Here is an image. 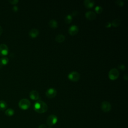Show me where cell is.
I'll return each mask as SVG.
<instances>
[{
  "instance_id": "obj_1",
  "label": "cell",
  "mask_w": 128,
  "mask_h": 128,
  "mask_svg": "<svg viewBox=\"0 0 128 128\" xmlns=\"http://www.w3.org/2000/svg\"><path fill=\"white\" fill-rule=\"evenodd\" d=\"M34 108L35 111L39 114H43L46 112L48 109L47 105L42 101H37L35 103Z\"/></svg>"
},
{
  "instance_id": "obj_2",
  "label": "cell",
  "mask_w": 128,
  "mask_h": 128,
  "mask_svg": "<svg viewBox=\"0 0 128 128\" xmlns=\"http://www.w3.org/2000/svg\"><path fill=\"white\" fill-rule=\"evenodd\" d=\"M19 106L22 110H26L30 107L31 103L28 99H23L20 101L19 103Z\"/></svg>"
},
{
  "instance_id": "obj_3",
  "label": "cell",
  "mask_w": 128,
  "mask_h": 128,
  "mask_svg": "<svg viewBox=\"0 0 128 128\" xmlns=\"http://www.w3.org/2000/svg\"><path fill=\"white\" fill-rule=\"evenodd\" d=\"M58 122V117L55 115H51L49 116L46 121L47 124L50 126H53L55 125Z\"/></svg>"
},
{
  "instance_id": "obj_4",
  "label": "cell",
  "mask_w": 128,
  "mask_h": 128,
  "mask_svg": "<svg viewBox=\"0 0 128 128\" xmlns=\"http://www.w3.org/2000/svg\"><path fill=\"white\" fill-rule=\"evenodd\" d=\"M119 71L116 69L113 68L112 69L109 73V77L111 80H116L117 79L119 76Z\"/></svg>"
},
{
  "instance_id": "obj_5",
  "label": "cell",
  "mask_w": 128,
  "mask_h": 128,
  "mask_svg": "<svg viewBox=\"0 0 128 128\" xmlns=\"http://www.w3.org/2000/svg\"><path fill=\"white\" fill-rule=\"evenodd\" d=\"M68 79L73 82H77L80 79V74L77 72H72L68 76Z\"/></svg>"
},
{
  "instance_id": "obj_6",
  "label": "cell",
  "mask_w": 128,
  "mask_h": 128,
  "mask_svg": "<svg viewBox=\"0 0 128 128\" xmlns=\"http://www.w3.org/2000/svg\"><path fill=\"white\" fill-rule=\"evenodd\" d=\"M101 109L105 113L109 112L111 111L112 109V106L111 104L107 101L103 102L101 104Z\"/></svg>"
},
{
  "instance_id": "obj_7",
  "label": "cell",
  "mask_w": 128,
  "mask_h": 128,
  "mask_svg": "<svg viewBox=\"0 0 128 128\" xmlns=\"http://www.w3.org/2000/svg\"><path fill=\"white\" fill-rule=\"evenodd\" d=\"M57 91L53 88H50L46 92V95L49 99H53L57 95Z\"/></svg>"
},
{
  "instance_id": "obj_8",
  "label": "cell",
  "mask_w": 128,
  "mask_h": 128,
  "mask_svg": "<svg viewBox=\"0 0 128 128\" xmlns=\"http://www.w3.org/2000/svg\"><path fill=\"white\" fill-rule=\"evenodd\" d=\"M8 52L9 49L6 45L4 44L0 45V55L3 56H5L8 55Z\"/></svg>"
},
{
  "instance_id": "obj_9",
  "label": "cell",
  "mask_w": 128,
  "mask_h": 128,
  "mask_svg": "<svg viewBox=\"0 0 128 128\" xmlns=\"http://www.w3.org/2000/svg\"><path fill=\"white\" fill-rule=\"evenodd\" d=\"M79 32V28L76 25L72 26L70 27V28L68 30V33L71 36H75Z\"/></svg>"
},
{
  "instance_id": "obj_10",
  "label": "cell",
  "mask_w": 128,
  "mask_h": 128,
  "mask_svg": "<svg viewBox=\"0 0 128 128\" xmlns=\"http://www.w3.org/2000/svg\"><path fill=\"white\" fill-rule=\"evenodd\" d=\"M30 97L33 100H38L39 99L40 95L38 91L33 90L30 93Z\"/></svg>"
},
{
  "instance_id": "obj_11",
  "label": "cell",
  "mask_w": 128,
  "mask_h": 128,
  "mask_svg": "<svg viewBox=\"0 0 128 128\" xmlns=\"http://www.w3.org/2000/svg\"><path fill=\"white\" fill-rule=\"evenodd\" d=\"M86 18L90 20V21H93L96 18V14L92 11L87 12L85 14Z\"/></svg>"
},
{
  "instance_id": "obj_12",
  "label": "cell",
  "mask_w": 128,
  "mask_h": 128,
  "mask_svg": "<svg viewBox=\"0 0 128 128\" xmlns=\"http://www.w3.org/2000/svg\"><path fill=\"white\" fill-rule=\"evenodd\" d=\"M84 5L87 9H91L95 5V2L92 0H85L84 2Z\"/></svg>"
},
{
  "instance_id": "obj_13",
  "label": "cell",
  "mask_w": 128,
  "mask_h": 128,
  "mask_svg": "<svg viewBox=\"0 0 128 128\" xmlns=\"http://www.w3.org/2000/svg\"><path fill=\"white\" fill-rule=\"evenodd\" d=\"M29 35L31 38H37L39 35V32L36 29H33L30 31Z\"/></svg>"
},
{
  "instance_id": "obj_14",
  "label": "cell",
  "mask_w": 128,
  "mask_h": 128,
  "mask_svg": "<svg viewBox=\"0 0 128 128\" xmlns=\"http://www.w3.org/2000/svg\"><path fill=\"white\" fill-rule=\"evenodd\" d=\"M49 26L52 29H56L58 28V24L56 20H51L49 23Z\"/></svg>"
},
{
  "instance_id": "obj_15",
  "label": "cell",
  "mask_w": 128,
  "mask_h": 128,
  "mask_svg": "<svg viewBox=\"0 0 128 128\" xmlns=\"http://www.w3.org/2000/svg\"><path fill=\"white\" fill-rule=\"evenodd\" d=\"M55 40L58 43H62L65 40V37L63 35H58L56 36Z\"/></svg>"
},
{
  "instance_id": "obj_16",
  "label": "cell",
  "mask_w": 128,
  "mask_h": 128,
  "mask_svg": "<svg viewBox=\"0 0 128 128\" xmlns=\"http://www.w3.org/2000/svg\"><path fill=\"white\" fill-rule=\"evenodd\" d=\"M7 108V103L4 100L0 101V110L2 111H4Z\"/></svg>"
},
{
  "instance_id": "obj_17",
  "label": "cell",
  "mask_w": 128,
  "mask_h": 128,
  "mask_svg": "<svg viewBox=\"0 0 128 128\" xmlns=\"http://www.w3.org/2000/svg\"><path fill=\"white\" fill-rule=\"evenodd\" d=\"M121 22L120 20L118 19H116L113 21L111 24H112V26H113L114 27H118L121 25Z\"/></svg>"
},
{
  "instance_id": "obj_18",
  "label": "cell",
  "mask_w": 128,
  "mask_h": 128,
  "mask_svg": "<svg viewBox=\"0 0 128 128\" xmlns=\"http://www.w3.org/2000/svg\"><path fill=\"white\" fill-rule=\"evenodd\" d=\"M73 20V17L71 15H67L65 18V22L67 24H70L72 22Z\"/></svg>"
},
{
  "instance_id": "obj_19",
  "label": "cell",
  "mask_w": 128,
  "mask_h": 128,
  "mask_svg": "<svg viewBox=\"0 0 128 128\" xmlns=\"http://www.w3.org/2000/svg\"><path fill=\"white\" fill-rule=\"evenodd\" d=\"M14 113H15L14 110L12 109H11V108L7 109L5 112V114L9 117H11V116H13Z\"/></svg>"
},
{
  "instance_id": "obj_20",
  "label": "cell",
  "mask_w": 128,
  "mask_h": 128,
  "mask_svg": "<svg viewBox=\"0 0 128 128\" xmlns=\"http://www.w3.org/2000/svg\"><path fill=\"white\" fill-rule=\"evenodd\" d=\"M9 62V59L7 57H3L1 59V61H0V63H1L3 65H7Z\"/></svg>"
},
{
  "instance_id": "obj_21",
  "label": "cell",
  "mask_w": 128,
  "mask_h": 128,
  "mask_svg": "<svg viewBox=\"0 0 128 128\" xmlns=\"http://www.w3.org/2000/svg\"><path fill=\"white\" fill-rule=\"evenodd\" d=\"M95 12H96L97 14H101L103 12V8L101 6H97L95 8Z\"/></svg>"
},
{
  "instance_id": "obj_22",
  "label": "cell",
  "mask_w": 128,
  "mask_h": 128,
  "mask_svg": "<svg viewBox=\"0 0 128 128\" xmlns=\"http://www.w3.org/2000/svg\"><path fill=\"white\" fill-rule=\"evenodd\" d=\"M115 3L117 6L119 7H123L124 5V2L122 1H120V0H117V1H116Z\"/></svg>"
},
{
  "instance_id": "obj_23",
  "label": "cell",
  "mask_w": 128,
  "mask_h": 128,
  "mask_svg": "<svg viewBox=\"0 0 128 128\" xmlns=\"http://www.w3.org/2000/svg\"><path fill=\"white\" fill-rule=\"evenodd\" d=\"M9 2L13 5H16L18 3H19L18 0H10V1H9Z\"/></svg>"
},
{
  "instance_id": "obj_24",
  "label": "cell",
  "mask_w": 128,
  "mask_h": 128,
  "mask_svg": "<svg viewBox=\"0 0 128 128\" xmlns=\"http://www.w3.org/2000/svg\"><path fill=\"white\" fill-rule=\"evenodd\" d=\"M111 26H112V24L110 22H107L105 25V27L107 28H110L111 27Z\"/></svg>"
},
{
  "instance_id": "obj_25",
  "label": "cell",
  "mask_w": 128,
  "mask_h": 128,
  "mask_svg": "<svg viewBox=\"0 0 128 128\" xmlns=\"http://www.w3.org/2000/svg\"><path fill=\"white\" fill-rule=\"evenodd\" d=\"M119 69H120L122 70H124L125 69V66L123 65H121L119 66Z\"/></svg>"
},
{
  "instance_id": "obj_26",
  "label": "cell",
  "mask_w": 128,
  "mask_h": 128,
  "mask_svg": "<svg viewBox=\"0 0 128 128\" xmlns=\"http://www.w3.org/2000/svg\"><path fill=\"white\" fill-rule=\"evenodd\" d=\"M38 128H47V126L45 124H42L39 126Z\"/></svg>"
},
{
  "instance_id": "obj_27",
  "label": "cell",
  "mask_w": 128,
  "mask_h": 128,
  "mask_svg": "<svg viewBox=\"0 0 128 128\" xmlns=\"http://www.w3.org/2000/svg\"><path fill=\"white\" fill-rule=\"evenodd\" d=\"M13 11H14V12H17L18 10V7H17V6H14V7H13Z\"/></svg>"
},
{
  "instance_id": "obj_28",
  "label": "cell",
  "mask_w": 128,
  "mask_h": 128,
  "mask_svg": "<svg viewBox=\"0 0 128 128\" xmlns=\"http://www.w3.org/2000/svg\"><path fill=\"white\" fill-rule=\"evenodd\" d=\"M77 14H78V12L77 11H75V12H74L72 13V15H71L72 16H76L77 15Z\"/></svg>"
},
{
  "instance_id": "obj_29",
  "label": "cell",
  "mask_w": 128,
  "mask_h": 128,
  "mask_svg": "<svg viewBox=\"0 0 128 128\" xmlns=\"http://www.w3.org/2000/svg\"><path fill=\"white\" fill-rule=\"evenodd\" d=\"M124 79L126 81H127L128 80V75H127V74H125V75H124Z\"/></svg>"
},
{
  "instance_id": "obj_30",
  "label": "cell",
  "mask_w": 128,
  "mask_h": 128,
  "mask_svg": "<svg viewBox=\"0 0 128 128\" xmlns=\"http://www.w3.org/2000/svg\"><path fill=\"white\" fill-rule=\"evenodd\" d=\"M3 33V29L2 27L0 26V36H1Z\"/></svg>"
},
{
  "instance_id": "obj_31",
  "label": "cell",
  "mask_w": 128,
  "mask_h": 128,
  "mask_svg": "<svg viewBox=\"0 0 128 128\" xmlns=\"http://www.w3.org/2000/svg\"><path fill=\"white\" fill-rule=\"evenodd\" d=\"M3 66V65L1 63H0V68H1Z\"/></svg>"
},
{
  "instance_id": "obj_32",
  "label": "cell",
  "mask_w": 128,
  "mask_h": 128,
  "mask_svg": "<svg viewBox=\"0 0 128 128\" xmlns=\"http://www.w3.org/2000/svg\"><path fill=\"white\" fill-rule=\"evenodd\" d=\"M51 128V127H49V128Z\"/></svg>"
}]
</instances>
